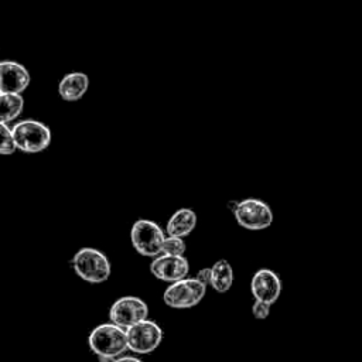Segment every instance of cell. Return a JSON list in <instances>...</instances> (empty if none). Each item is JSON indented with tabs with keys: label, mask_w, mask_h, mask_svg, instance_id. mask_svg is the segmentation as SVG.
<instances>
[{
	"label": "cell",
	"mask_w": 362,
	"mask_h": 362,
	"mask_svg": "<svg viewBox=\"0 0 362 362\" xmlns=\"http://www.w3.org/2000/svg\"><path fill=\"white\" fill-rule=\"evenodd\" d=\"M30 83L27 68L16 61H0V93H21Z\"/></svg>",
	"instance_id": "11"
},
{
	"label": "cell",
	"mask_w": 362,
	"mask_h": 362,
	"mask_svg": "<svg viewBox=\"0 0 362 362\" xmlns=\"http://www.w3.org/2000/svg\"><path fill=\"white\" fill-rule=\"evenodd\" d=\"M151 274L167 283H174L188 276L189 273V262L185 256H175V255H165L161 253L153 257L150 263Z\"/></svg>",
	"instance_id": "9"
},
{
	"label": "cell",
	"mask_w": 362,
	"mask_h": 362,
	"mask_svg": "<svg viewBox=\"0 0 362 362\" xmlns=\"http://www.w3.org/2000/svg\"><path fill=\"white\" fill-rule=\"evenodd\" d=\"M206 288L202 283H199L195 277H184L174 283L164 290L163 301L165 305L177 310L191 308L195 307L202 301L205 297Z\"/></svg>",
	"instance_id": "6"
},
{
	"label": "cell",
	"mask_w": 362,
	"mask_h": 362,
	"mask_svg": "<svg viewBox=\"0 0 362 362\" xmlns=\"http://www.w3.org/2000/svg\"><path fill=\"white\" fill-rule=\"evenodd\" d=\"M185 250H187V243L184 242V238L165 235L164 242H163V247H161V253L184 256Z\"/></svg>",
	"instance_id": "16"
},
{
	"label": "cell",
	"mask_w": 362,
	"mask_h": 362,
	"mask_svg": "<svg viewBox=\"0 0 362 362\" xmlns=\"http://www.w3.org/2000/svg\"><path fill=\"white\" fill-rule=\"evenodd\" d=\"M270 307L272 305L267 304V303L255 300V303L252 304V315L257 320H264L270 315Z\"/></svg>",
	"instance_id": "18"
},
{
	"label": "cell",
	"mask_w": 362,
	"mask_h": 362,
	"mask_svg": "<svg viewBox=\"0 0 362 362\" xmlns=\"http://www.w3.org/2000/svg\"><path fill=\"white\" fill-rule=\"evenodd\" d=\"M197 214L191 208H180L177 209L165 225V235L185 238L188 236L197 226Z\"/></svg>",
	"instance_id": "12"
},
{
	"label": "cell",
	"mask_w": 362,
	"mask_h": 362,
	"mask_svg": "<svg viewBox=\"0 0 362 362\" xmlns=\"http://www.w3.org/2000/svg\"><path fill=\"white\" fill-rule=\"evenodd\" d=\"M113 362H143L140 358L137 356H130V355H122L116 359H113Z\"/></svg>",
	"instance_id": "20"
},
{
	"label": "cell",
	"mask_w": 362,
	"mask_h": 362,
	"mask_svg": "<svg viewBox=\"0 0 362 362\" xmlns=\"http://www.w3.org/2000/svg\"><path fill=\"white\" fill-rule=\"evenodd\" d=\"M11 134L17 150L34 154L45 150L51 143V130L42 122L25 119L11 127Z\"/></svg>",
	"instance_id": "3"
},
{
	"label": "cell",
	"mask_w": 362,
	"mask_h": 362,
	"mask_svg": "<svg viewBox=\"0 0 362 362\" xmlns=\"http://www.w3.org/2000/svg\"><path fill=\"white\" fill-rule=\"evenodd\" d=\"M235 215L236 222L249 230H262L272 225L273 211L264 201L259 198H245L242 201L233 202L230 209Z\"/></svg>",
	"instance_id": "5"
},
{
	"label": "cell",
	"mask_w": 362,
	"mask_h": 362,
	"mask_svg": "<svg viewBox=\"0 0 362 362\" xmlns=\"http://www.w3.org/2000/svg\"><path fill=\"white\" fill-rule=\"evenodd\" d=\"M235 280V273L230 263L226 259H219L211 266L209 286L216 293H226L230 290Z\"/></svg>",
	"instance_id": "14"
},
{
	"label": "cell",
	"mask_w": 362,
	"mask_h": 362,
	"mask_svg": "<svg viewBox=\"0 0 362 362\" xmlns=\"http://www.w3.org/2000/svg\"><path fill=\"white\" fill-rule=\"evenodd\" d=\"M250 293L255 300L273 305L281 294L280 276L270 269H259L252 276Z\"/></svg>",
	"instance_id": "10"
},
{
	"label": "cell",
	"mask_w": 362,
	"mask_h": 362,
	"mask_svg": "<svg viewBox=\"0 0 362 362\" xmlns=\"http://www.w3.org/2000/svg\"><path fill=\"white\" fill-rule=\"evenodd\" d=\"M146 318H148V305L137 296L119 297L109 308L110 322L124 329Z\"/></svg>",
	"instance_id": "8"
},
{
	"label": "cell",
	"mask_w": 362,
	"mask_h": 362,
	"mask_svg": "<svg viewBox=\"0 0 362 362\" xmlns=\"http://www.w3.org/2000/svg\"><path fill=\"white\" fill-rule=\"evenodd\" d=\"M195 279H197L199 283H202L205 287H208V286H209V281H211V266H209V267H202V269H199L198 273H197V276H195Z\"/></svg>",
	"instance_id": "19"
},
{
	"label": "cell",
	"mask_w": 362,
	"mask_h": 362,
	"mask_svg": "<svg viewBox=\"0 0 362 362\" xmlns=\"http://www.w3.org/2000/svg\"><path fill=\"white\" fill-rule=\"evenodd\" d=\"M24 109L21 93H0V123H10L17 119Z\"/></svg>",
	"instance_id": "15"
},
{
	"label": "cell",
	"mask_w": 362,
	"mask_h": 362,
	"mask_svg": "<svg viewBox=\"0 0 362 362\" xmlns=\"http://www.w3.org/2000/svg\"><path fill=\"white\" fill-rule=\"evenodd\" d=\"M164 238L165 232L151 219L140 218L132 225L130 229V242L134 250L144 257L153 259L161 255Z\"/></svg>",
	"instance_id": "4"
},
{
	"label": "cell",
	"mask_w": 362,
	"mask_h": 362,
	"mask_svg": "<svg viewBox=\"0 0 362 362\" xmlns=\"http://www.w3.org/2000/svg\"><path fill=\"white\" fill-rule=\"evenodd\" d=\"M163 329L153 320H141L126 328L127 349L134 354L146 355L156 351L163 341Z\"/></svg>",
	"instance_id": "7"
},
{
	"label": "cell",
	"mask_w": 362,
	"mask_h": 362,
	"mask_svg": "<svg viewBox=\"0 0 362 362\" xmlns=\"http://www.w3.org/2000/svg\"><path fill=\"white\" fill-rule=\"evenodd\" d=\"M88 86H89V78L86 74L71 72L61 79L58 85V92L64 100L74 102L81 99L86 93Z\"/></svg>",
	"instance_id": "13"
},
{
	"label": "cell",
	"mask_w": 362,
	"mask_h": 362,
	"mask_svg": "<svg viewBox=\"0 0 362 362\" xmlns=\"http://www.w3.org/2000/svg\"><path fill=\"white\" fill-rule=\"evenodd\" d=\"M71 264L75 274L81 280L92 284L106 281L112 273V266L107 256L102 250L95 247L79 249L74 255Z\"/></svg>",
	"instance_id": "2"
},
{
	"label": "cell",
	"mask_w": 362,
	"mask_h": 362,
	"mask_svg": "<svg viewBox=\"0 0 362 362\" xmlns=\"http://www.w3.org/2000/svg\"><path fill=\"white\" fill-rule=\"evenodd\" d=\"M88 345L96 356L116 359L127 351L126 329L113 322L99 324L89 332Z\"/></svg>",
	"instance_id": "1"
},
{
	"label": "cell",
	"mask_w": 362,
	"mask_h": 362,
	"mask_svg": "<svg viewBox=\"0 0 362 362\" xmlns=\"http://www.w3.org/2000/svg\"><path fill=\"white\" fill-rule=\"evenodd\" d=\"M16 150L11 129L6 123H0V156H10Z\"/></svg>",
	"instance_id": "17"
}]
</instances>
